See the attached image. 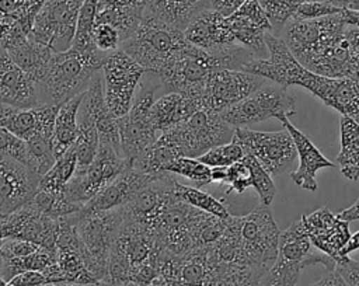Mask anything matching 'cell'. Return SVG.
<instances>
[{
	"label": "cell",
	"mask_w": 359,
	"mask_h": 286,
	"mask_svg": "<svg viewBox=\"0 0 359 286\" xmlns=\"http://www.w3.org/2000/svg\"><path fill=\"white\" fill-rule=\"evenodd\" d=\"M341 13L292 21L285 29L283 42L310 72L330 79H356L359 52L345 35L346 24Z\"/></svg>",
	"instance_id": "1"
},
{
	"label": "cell",
	"mask_w": 359,
	"mask_h": 286,
	"mask_svg": "<svg viewBox=\"0 0 359 286\" xmlns=\"http://www.w3.org/2000/svg\"><path fill=\"white\" fill-rule=\"evenodd\" d=\"M268 57L251 59L241 70L275 81L278 86H300L318 97L325 105L334 107L339 79H330L306 69L289 50L282 38L272 32L265 34Z\"/></svg>",
	"instance_id": "2"
},
{
	"label": "cell",
	"mask_w": 359,
	"mask_h": 286,
	"mask_svg": "<svg viewBox=\"0 0 359 286\" xmlns=\"http://www.w3.org/2000/svg\"><path fill=\"white\" fill-rule=\"evenodd\" d=\"M108 53L98 49L79 50L69 48L53 52L43 77L36 83L41 105H60L83 93L93 76L101 70Z\"/></svg>",
	"instance_id": "3"
},
{
	"label": "cell",
	"mask_w": 359,
	"mask_h": 286,
	"mask_svg": "<svg viewBox=\"0 0 359 286\" xmlns=\"http://www.w3.org/2000/svg\"><path fill=\"white\" fill-rule=\"evenodd\" d=\"M189 45L182 29L143 11L137 28L119 48L132 56L144 72L160 79Z\"/></svg>",
	"instance_id": "4"
},
{
	"label": "cell",
	"mask_w": 359,
	"mask_h": 286,
	"mask_svg": "<svg viewBox=\"0 0 359 286\" xmlns=\"http://www.w3.org/2000/svg\"><path fill=\"white\" fill-rule=\"evenodd\" d=\"M160 88V79L144 72L129 112L122 118H118L121 156L128 167H132L158 136V132L154 129L150 119V109L156 100V93Z\"/></svg>",
	"instance_id": "5"
},
{
	"label": "cell",
	"mask_w": 359,
	"mask_h": 286,
	"mask_svg": "<svg viewBox=\"0 0 359 286\" xmlns=\"http://www.w3.org/2000/svg\"><path fill=\"white\" fill-rule=\"evenodd\" d=\"M233 135L234 128L220 114L203 107L194 111L177 126L160 133L180 157L191 158H198L215 146L229 143Z\"/></svg>",
	"instance_id": "6"
},
{
	"label": "cell",
	"mask_w": 359,
	"mask_h": 286,
	"mask_svg": "<svg viewBox=\"0 0 359 286\" xmlns=\"http://www.w3.org/2000/svg\"><path fill=\"white\" fill-rule=\"evenodd\" d=\"M79 238L83 244L86 268L97 280L108 279V257L121 230L123 216L121 207L93 213H72Z\"/></svg>",
	"instance_id": "7"
},
{
	"label": "cell",
	"mask_w": 359,
	"mask_h": 286,
	"mask_svg": "<svg viewBox=\"0 0 359 286\" xmlns=\"http://www.w3.org/2000/svg\"><path fill=\"white\" fill-rule=\"evenodd\" d=\"M279 229L268 206L241 216L240 264L268 271L278 255Z\"/></svg>",
	"instance_id": "8"
},
{
	"label": "cell",
	"mask_w": 359,
	"mask_h": 286,
	"mask_svg": "<svg viewBox=\"0 0 359 286\" xmlns=\"http://www.w3.org/2000/svg\"><path fill=\"white\" fill-rule=\"evenodd\" d=\"M101 73L105 105L115 118H122L132 107L144 69L123 49L118 48L107 55Z\"/></svg>",
	"instance_id": "9"
},
{
	"label": "cell",
	"mask_w": 359,
	"mask_h": 286,
	"mask_svg": "<svg viewBox=\"0 0 359 286\" xmlns=\"http://www.w3.org/2000/svg\"><path fill=\"white\" fill-rule=\"evenodd\" d=\"M296 114L294 100L280 86H261L240 102L226 108L220 116L233 128H245L269 118H289Z\"/></svg>",
	"instance_id": "10"
},
{
	"label": "cell",
	"mask_w": 359,
	"mask_h": 286,
	"mask_svg": "<svg viewBox=\"0 0 359 286\" xmlns=\"http://www.w3.org/2000/svg\"><path fill=\"white\" fill-rule=\"evenodd\" d=\"M202 214L203 210L191 206L174 191L150 230L165 251L184 255L194 250L195 230Z\"/></svg>",
	"instance_id": "11"
},
{
	"label": "cell",
	"mask_w": 359,
	"mask_h": 286,
	"mask_svg": "<svg viewBox=\"0 0 359 286\" xmlns=\"http://www.w3.org/2000/svg\"><path fill=\"white\" fill-rule=\"evenodd\" d=\"M126 167V161L111 143L100 142L94 160L84 170H76L65 186V195L72 202L84 206Z\"/></svg>",
	"instance_id": "12"
},
{
	"label": "cell",
	"mask_w": 359,
	"mask_h": 286,
	"mask_svg": "<svg viewBox=\"0 0 359 286\" xmlns=\"http://www.w3.org/2000/svg\"><path fill=\"white\" fill-rule=\"evenodd\" d=\"M84 0H45L28 36L62 52L72 46L80 7Z\"/></svg>",
	"instance_id": "13"
},
{
	"label": "cell",
	"mask_w": 359,
	"mask_h": 286,
	"mask_svg": "<svg viewBox=\"0 0 359 286\" xmlns=\"http://www.w3.org/2000/svg\"><path fill=\"white\" fill-rule=\"evenodd\" d=\"M231 140L237 142L244 154L252 156L271 175H280L293 164L297 151L290 133L259 132L247 128H234Z\"/></svg>",
	"instance_id": "14"
},
{
	"label": "cell",
	"mask_w": 359,
	"mask_h": 286,
	"mask_svg": "<svg viewBox=\"0 0 359 286\" xmlns=\"http://www.w3.org/2000/svg\"><path fill=\"white\" fill-rule=\"evenodd\" d=\"M264 80L245 70L219 69L208 80L201 104L203 108L220 114L264 86Z\"/></svg>",
	"instance_id": "15"
},
{
	"label": "cell",
	"mask_w": 359,
	"mask_h": 286,
	"mask_svg": "<svg viewBox=\"0 0 359 286\" xmlns=\"http://www.w3.org/2000/svg\"><path fill=\"white\" fill-rule=\"evenodd\" d=\"M41 177L28 165L0 153V217H7L35 195Z\"/></svg>",
	"instance_id": "16"
},
{
	"label": "cell",
	"mask_w": 359,
	"mask_h": 286,
	"mask_svg": "<svg viewBox=\"0 0 359 286\" xmlns=\"http://www.w3.org/2000/svg\"><path fill=\"white\" fill-rule=\"evenodd\" d=\"M226 20L238 45L247 48L255 59L265 57V34L272 32V27L258 0H245Z\"/></svg>",
	"instance_id": "17"
},
{
	"label": "cell",
	"mask_w": 359,
	"mask_h": 286,
	"mask_svg": "<svg viewBox=\"0 0 359 286\" xmlns=\"http://www.w3.org/2000/svg\"><path fill=\"white\" fill-rule=\"evenodd\" d=\"M6 238H21L39 247L56 250L59 217L38 210L29 202L6 217Z\"/></svg>",
	"instance_id": "18"
},
{
	"label": "cell",
	"mask_w": 359,
	"mask_h": 286,
	"mask_svg": "<svg viewBox=\"0 0 359 286\" xmlns=\"http://www.w3.org/2000/svg\"><path fill=\"white\" fill-rule=\"evenodd\" d=\"M300 220L310 243L318 251L338 261L341 258L339 252L342 247L351 237L349 222L331 213L327 206L320 207L310 214H303Z\"/></svg>",
	"instance_id": "19"
},
{
	"label": "cell",
	"mask_w": 359,
	"mask_h": 286,
	"mask_svg": "<svg viewBox=\"0 0 359 286\" xmlns=\"http://www.w3.org/2000/svg\"><path fill=\"white\" fill-rule=\"evenodd\" d=\"M184 35L192 45L209 53H220L238 45L226 17L213 8L198 13L185 27Z\"/></svg>",
	"instance_id": "20"
},
{
	"label": "cell",
	"mask_w": 359,
	"mask_h": 286,
	"mask_svg": "<svg viewBox=\"0 0 359 286\" xmlns=\"http://www.w3.org/2000/svg\"><path fill=\"white\" fill-rule=\"evenodd\" d=\"M154 178L156 177L135 167H126L112 182L84 203L79 213L104 212L122 207Z\"/></svg>",
	"instance_id": "21"
},
{
	"label": "cell",
	"mask_w": 359,
	"mask_h": 286,
	"mask_svg": "<svg viewBox=\"0 0 359 286\" xmlns=\"http://www.w3.org/2000/svg\"><path fill=\"white\" fill-rule=\"evenodd\" d=\"M0 104L18 108L39 107L35 81L20 69L0 45Z\"/></svg>",
	"instance_id": "22"
},
{
	"label": "cell",
	"mask_w": 359,
	"mask_h": 286,
	"mask_svg": "<svg viewBox=\"0 0 359 286\" xmlns=\"http://www.w3.org/2000/svg\"><path fill=\"white\" fill-rule=\"evenodd\" d=\"M285 129L290 133L296 151L299 154V167L297 170L290 172L292 181L303 189L307 191H317V181L316 172L321 168H332L334 163H331L327 157L321 154V151L314 146V143L306 136L302 130L290 123L287 118L279 119Z\"/></svg>",
	"instance_id": "23"
},
{
	"label": "cell",
	"mask_w": 359,
	"mask_h": 286,
	"mask_svg": "<svg viewBox=\"0 0 359 286\" xmlns=\"http://www.w3.org/2000/svg\"><path fill=\"white\" fill-rule=\"evenodd\" d=\"M201 107L202 104L199 98L170 91L154 100L150 109V119L154 129L161 133L185 121Z\"/></svg>",
	"instance_id": "24"
},
{
	"label": "cell",
	"mask_w": 359,
	"mask_h": 286,
	"mask_svg": "<svg viewBox=\"0 0 359 286\" xmlns=\"http://www.w3.org/2000/svg\"><path fill=\"white\" fill-rule=\"evenodd\" d=\"M3 48H6L14 63L22 69L35 84L43 77L53 53L49 46L36 42L29 36L13 41Z\"/></svg>",
	"instance_id": "25"
},
{
	"label": "cell",
	"mask_w": 359,
	"mask_h": 286,
	"mask_svg": "<svg viewBox=\"0 0 359 286\" xmlns=\"http://www.w3.org/2000/svg\"><path fill=\"white\" fill-rule=\"evenodd\" d=\"M86 91V90H84ZM84 91L62 102L57 108L53 126V154L55 158L67 151L76 142L79 135V107Z\"/></svg>",
	"instance_id": "26"
},
{
	"label": "cell",
	"mask_w": 359,
	"mask_h": 286,
	"mask_svg": "<svg viewBox=\"0 0 359 286\" xmlns=\"http://www.w3.org/2000/svg\"><path fill=\"white\" fill-rule=\"evenodd\" d=\"M341 151L337 163L344 177L351 181L359 179V123L348 115H341Z\"/></svg>",
	"instance_id": "27"
},
{
	"label": "cell",
	"mask_w": 359,
	"mask_h": 286,
	"mask_svg": "<svg viewBox=\"0 0 359 286\" xmlns=\"http://www.w3.org/2000/svg\"><path fill=\"white\" fill-rule=\"evenodd\" d=\"M77 168V158L73 146L57 157L49 171L39 179V189L60 193L65 191L66 184L70 181Z\"/></svg>",
	"instance_id": "28"
},
{
	"label": "cell",
	"mask_w": 359,
	"mask_h": 286,
	"mask_svg": "<svg viewBox=\"0 0 359 286\" xmlns=\"http://www.w3.org/2000/svg\"><path fill=\"white\" fill-rule=\"evenodd\" d=\"M0 125L17 137L27 140L36 128L35 108H18L0 104Z\"/></svg>",
	"instance_id": "29"
},
{
	"label": "cell",
	"mask_w": 359,
	"mask_h": 286,
	"mask_svg": "<svg viewBox=\"0 0 359 286\" xmlns=\"http://www.w3.org/2000/svg\"><path fill=\"white\" fill-rule=\"evenodd\" d=\"M175 193L185 200L187 203H189L191 206L203 210L206 213L215 214L220 219H227L230 216L229 209L223 205L222 200L216 199L215 196H212L208 192L201 191L196 186H188V185H182L178 181L175 182Z\"/></svg>",
	"instance_id": "30"
},
{
	"label": "cell",
	"mask_w": 359,
	"mask_h": 286,
	"mask_svg": "<svg viewBox=\"0 0 359 286\" xmlns=\"http://www.w3.org/2000/svg\"><path fill=\"white\" fill-rule=\"evenodd\" d=\"M98 0H84L76 24V32L73 36L72 48L79 50H91L97 49L93 42V31L95 27V14H97Z\"/></svg>",
	"instance_id": "31"
},
{
	"label": "cell",
	"mask_w": 359,
	"mask_h": 286,
	"mask_svg": "<svg viewBox=\"0 0 359 286\" xmlns=\"http://www.w3.org/2000/svg\"><path fill=\"white\" fill-rule=\"evenodd\" d=\"M164 172H171L174 175H182L189 181L195 182L196 188H202L212 182L210 167L201 163L198 158L191 157H178L172 160L165 168Z\"/></svg>",
	"instance_id": "32"
},
{
	"label": "cell",
	"mask_w": 359,
	"mask_h": 286,
	"mask_svg": "<svg viewBox=\"0 0 359 286\" xmlns=\"http://www.w3.org/2000/svg\"><path fill=\"white\" fill-rule=\"evenodd\" d=\"M241 161L250 170L251 186L255 188V191L259 196V203L262 206H269L276 193V188L272 181V175L250 154H244L241 157Z\"/></svg>",
	"instance_id": "33"
},
{
	"label": "cell",
	"mask_w": 359,
	"mask_h": 286,
	"mask_svg": "<svg viewBox=\"0 0 359 286\" xmlns=\"http://www.w3.org/2000/svg\"><path fill=\"white\" fill-rule=\"evenodd\" d=\"M227 219H220L215 214L203 212V214L201 216V219L196 224L195 237H194V248H210L220 238L222 233L224 231Z\"/></svg>",
	"instance_id": "34"
},
{
	"label": "cell",
	"mask_w": 359,
	"mask_h": 286,
	"mask_svg": "<svg viewBox=\"0 0 359 286\" xmlns=\"http://www.w3.org/2000/svg\"><path fill=\"white\" fill-rule=\"evenodd\" d=\"M244 156L243 147L234 142L230 140L229 143L219 144L208 150L205 154L199 156L198 160L208 167H229L230 164L238 161Z\"/></svg>",
	"instance_id": "35"
},
{
	"label": "cell",
	"mask_w": 359,
	"mask_h": 286,
	"mask_svg": "<svg viewBox=\"0 0 359 286\" xmlns=\"http://www.w3.org/2000/svg\"><path fill=\"white\" fill-rule=\"evenodd\" d=\"M271 27L272 34H278L285 28L286 22L292 18L297 6L290 0H258Z\"/></svg>",
	"instance_id": "36"
},
{
	"label": "cell",
	"mask_w": 359,
	"mask_h": 286,
	"mask_svg": "<svg viewBox=\"0 0 359 286\" xmlns=\"http://www.w3.org/2000/svg\"><path fill=\"white\" fill-rule=\"evenodd\" d=\"M345 7L332 0H323V1H309L297 6L292 15V21H303V20H314L321 18L325 15L338 14Z\"/></svg>",
	"instance_id": "37"
},
{
	"label": "cell",
	"mask_w": 359,
	"mask_h": 286,
	"mask_svg": "<svg viewBox=\"0 0 359 286\" xmlns=\"http://www.w3.org/2000/svg\"><path fill=\"white\" fill-rule=\"evenodd\" d=\"M93 42L94 46L104 53H111L116 50L121 43L122 38L116 28L109 24H95L93 31Z\"/></svg>",
	"instance_id": "38"
},
{
	"label": "cell",
	"mask_w": 359,
	"mask_h": 286,
	"mask_svg": "<svg viewBox=\"0 0 359 286\" xmlns=\"http://www.w3.org/2000/svg\"><path fill=\"white\" fill-rule=\"evenodd\" d=\"M224 184L229 185V188L226 189V193H230L233 191L237 193H243L248 186H251L250 170L241 161V158L227 167Z\"/></svg>",
	"instance_id": "39"
},
{
	"label": "cell",
	"mask_w": 359,
	"mask_h": 286,
	"mask_svg": "<svg viewBox=\"0 0 359 286\" xmlns=\"http://www.w3.org/2000/svg\"><path fill=\"white\" fill-rule=\"evenodd\" d=\"M0 153L7 154L20 163L25 164L27 160V146L25 142L15 135H13L10 130L3 128L0 125Z\"/></svg>",
	"instance_id": "40"
},
{
	"label": "cell",
	"mask_w": 359,
	"mask_h": 286,
	"mask_svg": "<svg viewBox=\"0 0 359 286\" xmlns=\"http://www.w3.org/2000/svg\"><path fill=\"white\" fill-rule=\"evenodd\" d=\"M38 244L21 238H6L1 244V258H20L35 252Z\"/></svg>",
	"instance_id": "41"
},
{
	"label": "cell",
	"mask_w": 359,
	"mask_h": 286,
	"mask_svg": "<svg viewBox=\"0 0 359 286\" xmlns=\"http://www.w3.org/2000/svg\"><path fill=\"white\" fill-rule=\"evenodd\" d=\"M335 271L341 275L348 286H359V261L344 255L337 261Z\"/></svg>",
	"instance_id": "42"
},
{
	"label": "cell",
	"mask_w": 359,
	"mask_h": 286,
	"mask_svg": "<svg viewBox=\"0 0 359 286\" xmlns=\"http://www.w3.org/2000/svg\"><path fill=\"white\" fill-rule=\"evenodd\" d=\"M244 1L245 0H209L210 7L224 17L233 14Z\"/></svg>",
	"instance_id": "43"
},
{
	"label": "cell",
	"mask_w": 359,
	"mask_h": 286,
	"mask_svg": "<svg viewBox=\"0 0 359 286\" xmlns=\"http://www.w3.org/2000/svg\"><path fill=\"white\" fill-rule=\"evenodd\" d=\"M313 286H348V285L335 269H331V271H327V273Z\"/></svg>",
	"instance_id": "44"
},
{
	"label": "cell",
	"mask_w": 359,
	"mask_h": 286,
	"mask_svg": "<svg viewBox=\"0 0 359 286\" xmlns=\"http://www.w3.org/2000/svg\"><path fill=\"white\" fill-rule=\"evenodd\" d=\"M342 115H348L352 119H355L359 123V91L355 94V97L348 102L345 107Z\"/></svg>",
	"instance_id": "45"
},
{
	"label": "cell",
	"mask_w": 359,
	"mask_h": 286,
	"mask_svg": "<svg viewBox=\"0 0 359 286\" xmlns=\"http://www.w3.org/2000/svg\"><path fill=\"white\" fill-rule=\"evenodd\" d=\"M337 214H338L341 219L346 220V222L359 220V198H358V200H356L352 206L344 209L342 212H339V213H337Z\"/></svg>",
	"instance_id": "46"
},
{
	"label": "cell",
	"mask_w": 359,
	"mask_h": 286,
	"mask_svg": "<svg viewBox=\"0 0 359 286\" xmlns=\"http://www.w3.org/2000/svg\"><path fill=\"white\" fill-rule=\"evenodd\" d=\"M356 250H359V231H356L355 234H351L348 243L342 247L339 255L344 257V255H348V254H351L352 251H356Z\"/></svg>",
	"instance_id": "47"
},
{
	"label": "cell",
	"mask_w": 359,
	"mask_h": 286,
	"mask_svg": "<svg viewBox=\"0 0 359 286\" xmlns=\"http://www.w3.org/2000/svg\"><path fill=\"white\" fill-rule=\"evenodd\" d=\"M341 14H342V18L346 25L359 28V10H351V8L345 7Z\"/></svg>",
	"instance_id": "48"
},
{
	"label": "cell",
	"mask_w": 359,
	"mask_h": 286,
	"mask_svg": "<svg viewBox=\"0 0 359 286\" xmlns=\"http://www.w3.org/2000/svg\"><path fill=\"white\" fill-rule=\"evenodd\" d=\"M226 172H227V167H212L210 168L212 182H224Z\"/></svg>",
	"instance_id": "49"
},
{
	"label": "cell",
	"mask_w": 359,
	"mask_h": 286,
	"mask_svg": "<svg viewBox=\"0 0 359 286\" xmlns=\"http://www.w3.org/2000/svg\"><path fill=\"white\" fill-rule=\"evenodd\" d=\"M53 286H112L109 280H97L94 283H59Z\"/></svg>",
	"instance_id": "50"
},
{
	"label": "cell",
	"mask_w": 359,
	"mask_h": 286,
	"mask_svg": "<svg viewBox=\"0 0 359 286\" xmlns=\"http://www.w3.org/2000/svg\"><path fill=\"white\" fill-rule=\"evenodd\" d=\"M147 286H165V283L160 279V278H157V279H154L150 285H147Z\"/></svg>",
	"instance_id": "51"
},
{
	"label": "cell",
	"mask_w": 359,
	"mask_h": 286,
	"mask_svg": "<svg viewBox=\"0 0 359 286\" xmlns=\"http://www.w3.org/2000/svg\"><path fill=\"white\" fill-rule=\"evenodd\" d=\"M112 286H137V285H135L132 282H121V283H114Z\"/></svg>",
	"instance_id": "52"
},
{
	"label": "cell",
	"mask_w": 359,
	"mask_h": 286,
	"mask_svg": "<svg viewBox=\"0 0 359 286\" xmlns=\"http://www.w3.org/2000/svg\"><path fill=\"white\" fill-rule=\"evenodd\" d=\"M38 286H53V285H38Z\"/></svg>",
	"instance_id": "53"
},
{
	"label": "cell",
	"mask_w": 359,
	"mask_h": 286,
	"mask_svg": "<svg viewBox=\"0 0 359 286\" xmlns=\"http://www.w3.org/2000/svg\"><path fill=\"white\" fill-rule=\"evenodd\" d=\"M353 80H356V81H358V83H359V77H356V79H353Z\"/></svg>",
	"instance_id": "54"
}]
</instances>
